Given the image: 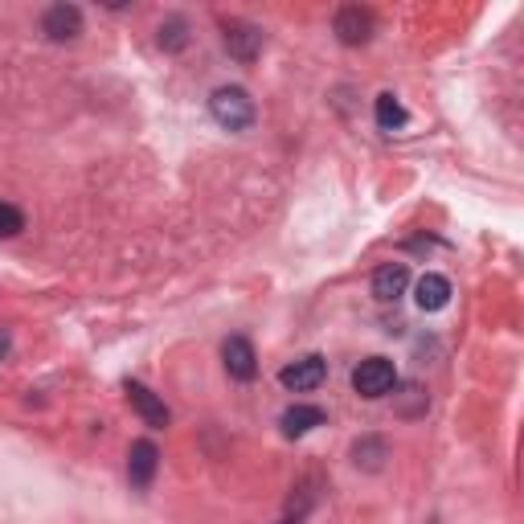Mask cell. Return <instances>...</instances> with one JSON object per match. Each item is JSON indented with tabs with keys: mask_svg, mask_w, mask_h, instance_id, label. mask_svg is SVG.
<instances>
[{
	"mask_svg": "<svg viewBox=\"0 0 524 524\" xmlns=\"http://www.w3.org/2000/svg\"><path fill=\"white\" fill-rule=\"evenodd\" d=\"M398 385V369H393V361H385V357H369V361H361L357 369H353V389L361 393V398H385V393Z\"/></svg>",
	"mask_w": 524,
	"mask_h": 524,
	"instance_id": "cell-2",
	"label": "cell"
},
{
	"mask_svg": "<svg viewBox=\"0 0 524 524\" xmlns=\"http://www.w3.org/2000/svg\"><path fill=\"white\" fill-rule=\"evenodd\" d=\"M222 361H226V373L234 381H254L258 377V357H254V344L246 336H230L222 344Z\"/></svg>",
	"mask_w": 524,
	"mask_h": 524,
	"instance_id": "cell-7",
	"label": "cell"
},
{
	"mask_svg": "<svg viewBox=\"0 0 524 524\" xmlns=\"http://www.w3.org/2000/svg\"><path fill=\"white\" fill-rule=\"evenodd\" d=\"M336 37H340V46H369V37H373V13L361 9V5H344L332 21Z\"/></svg>",
	"mask_w": 524,
	"mask_h": 524,
	"instance_id": "cell-5",
	"label": "cell"
},
{
	"mask_svg": "<svg viewBox=\"0 0 524 524\" xmlns=\"http://www.w3.org/2000/svg\"><path fill=\"white\" fill-rule=\"evenodd\" d=\"M25 230V213L9 201H0V238H17Z\"/></svg>",
	"mask_w": 524,
	"mask_h": 524,
	"instance_id": "cell-15",
	"label": "cell"
},
{
	"mask_svg": "<svg viewBox=\"0 0 524 524\" xmlns=\"http://www.w3.org/2000/svg\"><path fill=\"white\" fill-rule=\"evenodd\" d=\"M275 524H291V520H275Z\"/></svg>",
	"mask_w": 524,
	"mask_h": 524,
	"instance_id": "cell-17",
	"label": "cell"
},
{
	"mask_svg": "<svg viewBox=\"0 0 524 524\" xmlns=\"http://www.w3.org/2000/svg\"><path fill=\"white\" fill-rule=\"evenodd\" d=\"M406 119H410V115H406V107L398 103V95H389V91L377 95V127H381V131H398V127H406Z\"/></svg>",
	"mask_w": 524,
	"mask_h": 524,
	"instance_id": "cell-13",
	"label": "cell"
},
{
	"mask_svg": "<svg viewBox=\"0 0 524 524\" xmlns=\"http://www.w3.org/2000/svg\"><path fill=\"white\" fill-rule=\"evenodd\" d=\"M209 115L226 131H246L254 123V99L242 91V86H217L209 95Z\"/></svg>",
	"mask_w": 524,
	"mask_h": 524,
	"instance_id": "cell-1",
	"label": "cell"
},
{
	"mask_svg": "<svg viewBox=\"0 0 524 524\" xmlns=\"http://www.w3.org/2000/svg\"><path fill=\"white\" fill-rule=\"evenodd\" d=\"M414 303H418V312H443L451 303V283L443 275H422L414 283Z\"/></svg>",
	"mask_w": 524,
	"mask_h": 524,
	"instance_id": "cell-11",
	"label": "cell"
},
{
	"mask_svg": "<svg viewBox=\"0 0 524 524\" xmlns=\"http://www.w3.org/2000/svg\"><path fill=\"white\" fill-rule=\"evenodd\" d=\"M9 348H13V336H9V328H0V361L9 357Z\"/></svg>",
	"mask_w": 524,
	"mask_h": 524,
	"instance_id": "cell-16",
	"label": "cell"
},
{
	"mask_svg": "<svg viewBox=\"0 0 524 524\" xmlns=\"http://www.w3.org/2000/svg\"><path fill=\"white\" fill-rule=\"evenodd\" d=\"M324 377H328V361H324L320 353H308V357H299V361H291V365H287V369L279 373L283 389H291V393H308V389L324 385Z\"/></svg>",
	"mask_w": 524,
	"mask_h": 524,
	"instance_id": "cell-4",
	"label": "cell"
},
{
	"mask_svg": "<svg viewBox=\"0 0 524 524\" xmlns=\"http://www.w3.org/2000/svg\"><path fill=\"white\" fill-rule=\"evenodd\" d=\"M156 467H160V451H156V443H148V439L131 443V451H127V479H131V488L148 492V488H152V479H156Z\"/></svg>",
	"mask_w": 524,
	"mask_h": 524,
	"instance_id": "cell-6",
	"label": "cell"
},
{
	"mask_svg": "<svg viewBox=\"0 0 524 524\" xmlns=\"http://www.w3.org/2000/svg\"><path fill=\"white\" fill-rule=\"evenodd\" d=\"M41 33L50 41H74L82 33V9L78 5H50L41 17Z\"/></svg>",
	"mask_w": 524,
	"mask_h": 524,
	"instance_id": "cell-8",
	"label": "cell"
},
{
	"mask_svg": "<svg viewBox=\"0 0 524 524\" xmlns=\"http://www.w3.org/2000/svg\"><path fill=\"white\" fill-rule=\"evenodd\" d=\"M226 50H230L242 66H250V62L258 58V50H262V29H254V25H246V21H230V25H226Z\"/></svg>",
	"mask_w": 524,
	"mask_h": 524,
	"instance_id": "cell-9",
	"label": "cell"
},
{
	"mask_svg": "<svg viewBox=\"0 0 524 524\" xmlns=\"http://www.w3.org/2000/svg\"><path fill=\"white\" fill-rule=\"evenodd\" d=\"M406 287H410V267L406 262H385V267H377V275H373V295L377 299H402L406 295Z\"/></svg>",
	"mask_w": 524,
	"mask_h": 524,
	"instance_id": "cell-10",
	"label": "cell"
},
{
	"mask_svg": "<svg viewBox=\"0 0 524 524\" xmlns=\"http://www.w3.org/2000/svg\"><path fill=\"white\" fill-rule=\"evenodd\" d=\"M324 422H328V414H324L320 406H291V410H283V418H279V426H283L287 439H303V434L316 430V426H324Z\"/></svg>",
	"mask_w": 524,
	"mask_h": 524,
	"instance_id": "cell-12",
	"label": "cell"
},
{
	"mask_svg": "<svg viewBox=\"0 0 524 524\" xmlns=\"http://www.w3.org/2000/svg\"><path fill=\"white\" fill-rule=\"evenodd\" d=\"M185 46H189V25H185V17H168V21L160 25V50L177 54V50H185Z\"/></svg>",
	"mask_w": 524,
	"mask_h": 524,
	"instance_id": "cell-14",
	"label": "cell"
},
{
	"mask_svg": "<svg viewBox=\"0 0 524 524\" xmlns=\"http://www.w3.org/2000/svg\"><path fill=\"white\" fill-rule=\"evenodd\" d=\"M123 393H127L131 410H136V414L144 418V426H152V430H164V426L172 422V414H168L164 398H160V393H152L144 381H127V385H123Z\"/></svg>",
	"mask_w": 524,
	"mask_h": 524,
	"instance_id": "cell-3",
	"label": "cell"
}]
</instances>
